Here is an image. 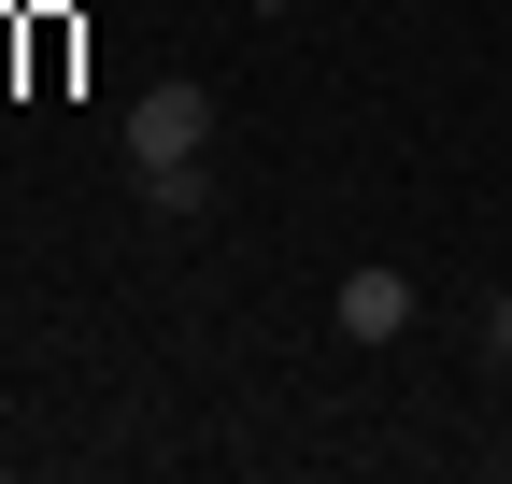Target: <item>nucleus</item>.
<instances>
[{"label": "nucleus", "mask_w": 512, "mask_h": 484, "mask_svg": "<svg viewBox=\"0 0 512 484\" xmlns=\"http://www.w3.org/2000/svg\"><path fill=\"white\" fill-rule=\"evenodd\" d=\"M484 371H512V299H498V314H484Z\"/></svg>", "instance_id": "3"}, {"label": "nucleus", "mask_w": 512, "mask_h": 484, "mask_svg": "<svg viewBox=\"0 0 512 484\" xmlns=\"http://www.w3.org/2000/svg\"><path fill=\"white\" fill-rule=\"evenodd\" d=\"M200 157H214V100L185 86V72L128 100V186H143V171H200Z\"/></svg>", "instance_id": "1"}, {"label": "nucleus", "mask_w": 512, "mask_h": 484, "mask_svg": "<svg viewBox=\"0 0 512 484\" xmlns=\"http://www.w3.org/2000/svg\"><path fill=\"white\" fill-rule=\"evenodd\" d=\"M328 328H342V342H399V328H413V271H384V257H370V271H342Z\"/></svg>", "instance_id": "2"}]
</instances>
